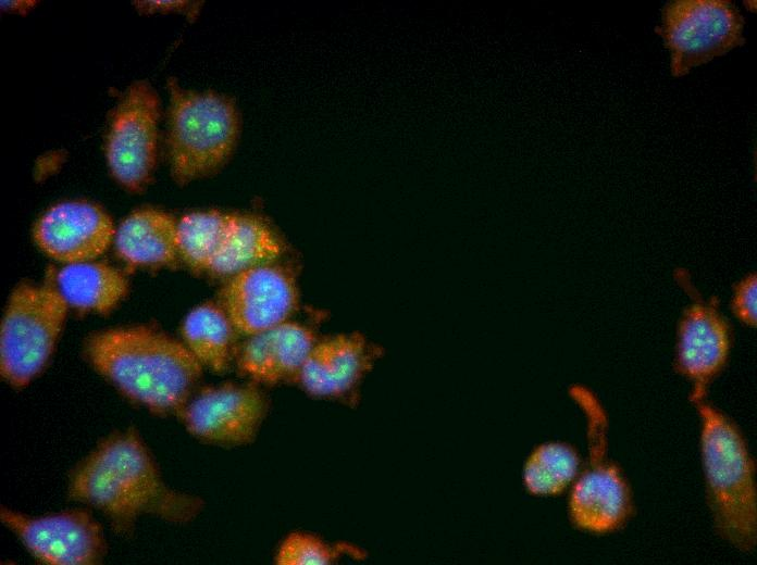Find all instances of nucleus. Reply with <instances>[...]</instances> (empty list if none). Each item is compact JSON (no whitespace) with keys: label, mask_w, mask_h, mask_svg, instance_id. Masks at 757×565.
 Here are the masks:
<instances>
[{"label":"nucleus","mask_w":757,"mask_h":565,"mask_svg":"<svg viewBox=\"0 0 757 565\" xmlns=\"http://www.w3.org/2000/svg\"><path fill=\"white\" fill-rule=\"evenodd\" d=\"M69 497L99 510L116 532L127 533L142 515L187 523L203 501L170 488L136 429L103 439L73 470Z\"/></svg>","instance_id":"1"},{"label":"nucleus","mask_w":757,"mask_h":565,"mask_svg":"<svg viewBox=\"0 0 757 565\" xmlns=\"http://www.w3.org/2000/svg\"><path fill=\"white\" fill-rule=\"evenodd\" d=\"M84 350L101 376L158 415H178L203 369L183 341L147 326L95 332Z\"/></svg>","instance_id":"2"},{"label":"nucleus","mask_w":757,"mask_h":565,"mask_svg":"<svg viewBox=\"0 0 757 565\" xmlns=\"http://www.w3.org/2000/svg\"><path fill=\"white\" fill-rule=\"evenodd\" d=\"M700 422V460L706 500L717 535L741 552L757 543L755 463L736 423L707 402L693 404Z\"/></svg>","instance_id":"3"},{"label":"nucleus","mask_w":757,"mask_h":565,"mask_svg":"<svg viewBox=\"0 0 757 565\" xmlns=\"http://www.w3.org/2000/svg\"><path fill=\"white\" fill-rule=\"evenodd\" d=\"M167 89L171 174L184 186L213 175L227 163L239 139L240 116L227 96L187 90L174 78L167 80Z\"/></svg>","instance_id":"4"},{"label":"nucleus","mask_w":757,"mask_h":565,"mask_svg":"<svg viewBox=\"0 0 757 565\" xmlns=\"http://www.w3.org/2000/svg\"><path fill=\"white\" fill-rule=\"evenodd\" d=\"M568 393L584 416L587 444L586 466L572 484L569 517L586 532H616L630 520L634 504L626 477L609 456L608 414L588 387L574 384Z\"/></svg>","instance_id":"5"},{"label":"nucleus","mask_w":757,"mask_h":565,"mask_svg":"<svg viewBox=\"0 0 757 565\" xmlns=\"http://www.w3.org/2000/svg\"><path fill=\"white\" fill-rule=\"evenodd\" d=\"M67 305L51 286L21 284L12 291L0 327V373L11 386L25 387L45 367Z\"/></svg>","instance_id":"6"},{"label":"nucleus","mask_w":757,"mask_h":565,"mask_svg":"<svg viewBox=\"0 0 757 565\" xmlns=\"http://www.w3.org/2000/svg\"><path fill=\"white\" fill-rule=\"evenodd\" d=\"M745 18L729 0H671L655 33L670 51V72L682 77L694 67L745 45Z\"/></svg>","instance_id":"7"},{"label":"nucleus","mask_w":757,"mask_h":565,"mask_svg":"<svg viewBox=\"0 0 757 565\" xmlns=\"http://www.w3.org/2000/svg\"><path fill=\"white\" fill-rule=\"evenodd\" d=\"M674 278L691 298L678 324L674 371L690 382L688 399L695 404L706 400L709 386L724 371L732 348V331L719 310L718 300L703 298L685 269H677Z\"/></svg>","instance_id":"8"},{"label":"nucleus","mask_w":757,"mask_h":565,"mask_svg":"<svg viewBox=\"0 0 757 565\" xmlns=\"http://www.w3.org/2000/svg\"><path fill=\"white\" fill-rule=\"evenodd\" d=\"M159 99L146 81L134 83L112 115L106 158L113 177L131 191L150 183L157 163Z\"/></svg>","instance_id":"9"},{"label":"nucleus","mask_w":757,"mask_h":565,"mask_svg":"<svg viewBox=\"0 0 757 565\" xmlns=\"http://www.w3.org/2000/svg\"><path fill=\"white\" fill-rule=\"evenodd\" d=\"M270 403L256 382H226L201 389L178 414L186 430L203 442L238 447L251 443Z\"/></svg>","instance_id":"10"},{"label":"nucleus","mask_w":757,"mask_h":565,"mask_svg":"<svg viewBox=\"0 0 757 565\" xmlns=\"http://www.w3.org/2000/svg\"><path fill=\"white\" fill-rule=\"evenodd\" d=\"M0 519L44 564L94 565L107 551L101 526L84 510L29 516L1 507Z\"/></svg>","instance_id":"11"},{"label":"nucleus","mask_w":757,"mask_h":565,"mask_svg":"<svg viewBox=\"0 0 757 565\" xmlns=\"http://www.w3.org/2000/svg\"><path fill=\"white\" fill-rule=\"evenodd\" d=\"M219 303L239 334L250 336L290 321L299 306L294 272L281 261L226 279Z\"/></svg>","instance_id":"12"},{"label":"nucleus","mask_w":757,"mask_h":565,"mask_svg":"<svg viewBox=\"0 0 757 565\" xmlns=\"http://www.w3.org/2000/svg\"><path fill=\"white\" fill-rule=\"evenodd\" d=\"M382 349L361 332L318 339L296 382L311 397L352 399Z\"/></svg>","instance_id":"13"},{"label":"nucleus","mask_w":757,"mask_h":565,"mask_svg":"<svg viewBox=\"0 0 757 565\" xmlns=\"http://www.w3.org/2000/svg\"><path fill=\"white\" fill-rule=\"evenodd\" d=\"M111 217L98 205L67 201L50 208L36 223L34 239L49 256L66 264L91 261L114 239Z\"/></svg>","instance_id":"14"},{"label":"nucleus","mask_w":757,"mask_h":565,"mask_svg":"<svg viewBox=\"0 0 757 565\" xmlns=\"http://www.w3.org/2000/svg\"><path fill=\"white\" fill-rule=\"evenodd\" d=\"M318 337L309 326L287 321L247 336L238 348L240 373L258 385L296 381Z\"/></svg>","instance_id":"15"},{"label":"nucleus","mask_w":757,"mask_h":565,"mask_svg":"<svg viewBox=\"0 0 757 565\" xmlns=\"http://www.w3.org/2000/svg\"><path fill=\"white\" fill-rule=\"evenodd\" d=\"M176 227L177 221L163 211L137 210L115 230L116 252L134 265H172L179 259Z\"/></svg>","instance_id":"16"},{"label":"nucleus","mask_w":757,"mask_h":565,"mask_svg":"<svg viewBox=\"0 0 757 565\" xmlns=\"http://www.w3.org/2000/svg\"><path fill=\"white\" fill-rule=\"evenodd\" d=\"M285 249L283 238L264 218L234 214L229 234L208 273L227 279L249 268L278 262Z\"/></svg>","instance_id":"17"},{"label":"nucleus","mask_w":757,"mask_h":565,"mask_svg":"<svg viewBox=\"0 0 757 565\" xmlns=\"http://www.w3.org/2000/svg\"><path fill=\"white\" fill-rule=\"evenodd\" d=\"M181 332L183 342L202 367L214 373H225L237 355L239 332L219 301L194 307L184 318Z\"/></svg>","instance_id":"18"},{"label":"nucleus","mask_w":757,"mask_h":565,"mask_svg":"<svg viewBox=\"0 0 757 565\" xmlns=\"http://www.w3.org/2000/svg\"><path fill=\"white\" fill-rule=\"evenodd\" d=\"M57 285L67 304L97 313L110 312L128 287L119 269L91 261L65 265L58 273Z\"/></svg>","instance_id":"19"},{"label":"nucleus","mask_w":757,"mask_h":565,"mask_svg":"<svg viewBox=\"0 0 757 565\" xmlns=\"http://www.w3.org/2000/svg\"><path fill=\"white\" fill-rule=\"evenodd\" d=\"M233 219L234 214L218 210L184 215L176 227L179 260L194 272H208L229 234Z\"/></svg>","instance_id":"20"},{"label":"nucleus","mask_w":757,"mask_h":565,"mask_svg":"<svg viewBox=\"0 0 757 565\" xmlns=\"http://www.w3.org/2000/svg\"><path fill=\"white\" fill-rule=\"evenodd\" d=\"M580 465V455L570 443L544 442L529 454L522 470V481L526 491L533 495H558L574 482Z\"/></svg>","instance_id":"21"},{"label":"nucleus","mask_w":757,"mask_h":565,"mask_svg":"<svg viewBox=\"0 0 757 565\" xmlns=\"http://www.w3.org/2000/svg\"><path fill=\"white\" fill-rule=\"evenodd\" d=\"M344 554L359 557L362 552L348 543L333 545L315 535L293 531L280 543L274 561L277 565H331Z\"/></svg>","instance_id":"22"},{"label":"nucleus","mask_w":757,"mask_h":565,"mask_svg":"<svg viewBox=\"0 0 757 565\" xmlns=\"http://www.w3.org/2000/svg\"><path fill=\"white\" fill-rule=\"evenodd\" d=\"M734 316L744 325L757 324V277L755 273L743 276L734 286L731 299Z\"/></svg>","instance_id":"23"}]
</instances>
